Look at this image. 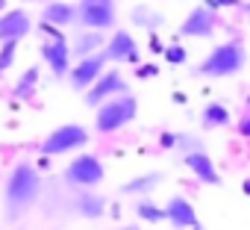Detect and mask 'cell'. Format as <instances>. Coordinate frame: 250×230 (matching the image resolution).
I'll return each instance as SVG.
<instances>
[{
	"mask_svg": "<svg viewBox=\"0 0 250 230\" xmlns=\"http://www.w3.org/2000/svg\"><path fill=\"white\" fill-rule=\"evenodd\" d=\"M215 27H218V12H212V9H206L200 3L180 24V36H186V39H212L215 36Z\"/></svg>",
	"mask_w": 250,
	"mask_h": 230,
	"instance_id": "8fae6325",
	"label": "cell"
},
{
	"mask_svg": "<svg viewBox=\"0 0 250 230\" xmlns=\"http://www.w3.org/2000/svg\"><path fill=\"white\" fill-rule=\"evenodd\" d=\"M103 45H106L103 33H94V30H83V33L74 39V45H71V59H74V56H77V59H83V56L100 53V50H103Z\"/></svg>",
	"mask_w": 250,
	"mask_h": 230,
	"instance_id": "e0dca14e",
	"label": "cell"
},
{
	"mask_svg": "<svg viewBox=\"0 0 250 230\" xmlns=\"http://www.w3.org/2000/svg\"><path fill=\"white\" fill-rule=\"evenodd\" d=\"M42 195V174L33 162L21 160L12 165L6 183H3V207H6V218L18 221Z\"/></svg>",
	"mask_w": 250,
	"mask_h": 230,
	"instance_id": "6da1fadb",
	"label": "cell"
},
{
	"mask_svg": "<svg viewBox=\"0 0 250 230\" xmlns=\"http://www.w3.org/2000/svg\"><path fill=\"white\" fill-rule=\"evenodd\" d=\"M18 56V42H0V74H6L15 65Z\"/></svg>",
	"mask_w": 250,
	"mask_h": 230,
	"instance_id": "cb8c5ba5",
	"label": "cell"
},
{
	"mask_svg": "<svg viewBox=\"0 0 250 230\" xmlns=\"http://www.w3.org/2000/svg\"><path fill=\"white\" fill-rule=\"evenodd\" d=\"M74 212L80 218H103L106 215V198L94 189H83V192H77Z\"/></svg>",
	"mask_w": 250,
	"mask_h": 230,
	"instance_id": "2e32d148",
	"label": "cell"
},
{
	"mask_svg": "<svg viewBox=\"0 0 250 230\" xmlns=\"http://www.w3.org/2000/svg\"><path fill=\"white\" fill-rule=\"evenodd\" d=\"M241 192H244V195H250V180H244V183H241Z\"/></svg>",
	"mask_w": 250,
	"mask_h": 230,
	"instance_id": "d6a6232c",
	"label": "cell"
},
{
	"mask_svg": "<svg viewBox=\"0 0 250 230\" xmlns=\"http://www.w3.org/2000/svg\"><path fill=\"white\" fill-rule=\"evenodd\" d=\"M203 6H206V9H212V12H218L221 6H238V0H206Z\"/></svg>",
	"mask_w": 250,
	"mask_h": 230,
	"instance_id": "f1b7e54d",
	"label": "cell"
},
{
	"mask_svg": "<svg viewBox=\"0 0 250 230\" xmlns=\"http://www.w3.org/2000/svg\"><path fill=\"white\" fill-rule=\"evenodd\" d=\"M118 21V9H115V0H80L77 3V24L83 30H112Z\"/></svg>",
	"mask_w": 250,
	"mask_h": 230,
	"instance_id": "8992f818",
	"label": "cell"
},
{
	"mask_svg": "<svg viewBox=\"0 0 250 230\" xmlns=\"http://www.w3.org/2000/svg\"><path fill=\"white\" fill-rule=\"evenodd\" d=\"M24 3H47V0H24Z\"/></svg>",
	"mask_w": 250,
	"mask_h": 230,
	"instance_id": "836d02e7",
	"label": "cell"
},
{
	"mask_svg": "<svg viewBox=\"0 0 250 230\" xmlns=\"http://www.w3.org/2000/svg\"><path fill=\"white\" fill-rule=\"evenodd\" d=\"M33 30V18L24 9L0 12V42H21Z\"/></svg>",
	"mask_w": 250,
	"mask_h": 230,
	"instance_id": "4fadbf2b",
	"label": "cell"
},
{
	"mask_svg": "<svg viewBox=\"0 0 250 230\" xmlns=\"http://www.w3.org/2000/svg\"><path fill=\"white\" fill-rule=\"evenodd\" d=\"M103 71H106V56L100 50V53H91V56L77 59V65L68 71V83H71L74 92H85Z\"/></svg>",
	"mask_w": 250,
	"mask_h": 230,
	"instance_id": "30bf717a",
	"label": "cell"
},
{
	"mask_svg": "<svg viewBox=\"0 0 250 230\" xmlns=\"http://www.w3.org/2000/svg\"><path fill=\"white\" fill-rule=\"evenodd\" d=\"M162 56H165V62H168V65H174V68H180V65H186V62H188V50H186L183 45H177V42L165 45Z\"/></svg>",
	"mask_w": 250,
	"mask_h": 230,
	"instance_id": "603a6c76",
	"label": "cell"
},
{
	"mask_svg": "<svg viewBox=\"0 0 250 230\" xmlns=\"http://www.w3.org/2000/svg\"><path fill=\"white\" fill-rule=\"evenodd\" d=\"M238 136L241 139H250V112L238 115Z\"/></svg>",
	"mask_w": 250,
	"mask_h": 230,
	"instance_id": "4316f807",
	"label": "cell"
},
{
	"mask_svg": "<svg viewBox=\"0 0 250 230\" xmlns=\"http://www.w3.org/2000/svg\"><path fill=\"white\" fill-rule=\"evenodd\" d=\"M39 77H42L39 65L27 68V71L18 77V83H15V97H18V100H27V97H33V94H36V89H39Z\"/></svg>",
	"mask_w": 250,
	"mask_h": 230,
	"instance_id": "44dd1931",
	"label": "cell"
},
{
	"mask_svg": "<svg viewBox=\"0 0 250 230\" xmlns=\"http://www.w3.org/2000/svg\"><path fill=\"white\" fill-rule=\"evenodd\" d=\"M127 92H130L127 77H124L118 68H106V71L85 89V103H88L91 109H97L100 103H106V100H112V97H118V94H127Z\"/></svg>",
	"mask_w": 250,
	"mask_h": 230,
	"instance_id": "52a82bcc",
	"label": "cell"
},
{
	"mask_svg": "<svg viewBox=\"0 0 250 230\" xmlns=\"http://www.w3.org/2000/svg\"><path fill=\"white\" fill-rule=\"evenodd\" d=\"M44 168H50V157L42 154V160H39V171H44Z\"/></svg>",
	"mask_w": 250,
	"mask_h": 230,
	"instance_id": "1f68e13d",
	"label": "cell"
},
{
	"mask_svg": "<svg viewBox=\"0 0 250 230\" xmlns=\"http://www.w3.org/2000/svg\"><path fill=\"white\" fill-rule=\"evenodd\" d=\"M139 42L133 39L130 30H115L112 39L103 45V56L106 62H118V65H139Z\"/></svg>",
	"mask_w": 250,
	"mask_h": 230,
	"instance_id": "ba28073f",
	"label": "cell"
},
{
	"mask_svg": "<svg viewBox=\"0 0 250 230\" xmlns=\"http://www.w3.org/2000/svg\"><path fill=\"white\" fill-rule=\"evenodd\" d=\"M103 177H106V165H103V160H100L97 154H77V157L65 165V171H62L65 186L74 189V192L97 189V186L103 183Z\"/></svg>",
	"mask_w": 250,
	"mask_h": 230,
	"instance_id": "277c9868",
	"label": "cell"
},
{
	"mask_svg": "<svg viewBox=\"0 0 250 230\" xmlns=\"http://www.w3.org/2000/svg\"><path fill=\"white\" fill-rule=\"evenodd\" d=\"M133 209H136L139 221H145V224H162V221H165V209H162V207H156V204H153V201H147V198H139Z\"/></svg>",
	"mask_w": 250,
	"mask_h": 230,
	"instance_id": "7402d4cb",
	"label": "cell"
},
{
	"mask_svg": "<svg viewBox=\"0 0 250 230\" xmlns=\"http://www.w3.org/2000/svg\"><path fill=\"white\" fill-rule=\"evenodd\" d=\"M177 139H180V133H162V136H159V145L168 148V151H174V148H177Z\"/></svg>",
	"mask_w": 250,
	"mask_h": 230,
	"instance_id": "83f0119b",
	"label": "cell"
},
{
	"mask_svg": "<svg viewBox=\"0 0 250 230\" xmlns=\"http://www.w3.org/2000/svg\"><path fill=\"white\" fill-rule=\"evenodd\" d=\"M91 142L88 130L83 124H59L56 130H50L42 142V154L44 157H62V154H74L80 148H85Z\"/></svg>",
	"mask_w": 250,
	"mask_h": 230,
	"instance_id": "5b68a950",
	"label": "cell"
},
{
	"mask_svg": "<svg viewBox=\"0 0 250 230\" xmlns=\"http://www.w3.org/2000/svg\"><path fill=\"white\" fill-rule=\"evenodd\" d=\"M44 65L53 71V77H68L71 71V45L65 39H47L42 47H39Z\"/></svg>",
	"mask_w": 250,
	"mask_h": 230,
	"instance_id": "7c38bea8",
	"label": "cell"
},
{
	"mask_svg": "<svg viewBox=\"0 0 250 230\" xmlns=\"http://www.w3.org/2000/svg\"><path fill=\"white\" fill-rule=\"evenodd\" d=\"M183 165H186L200 183H206V186H221V174H218V168H215V162H212V157H209L206 151H191V154H186V157H183Z\"/></svg>",
	"mask_w": 250,
	"mask_h": 230,
	"instance_id": "5bb4252c",
	"label": "cell"
},
{
	"mask_svg": "<svg viewBox=\"0 0 250 230\" xmlns=\"http://www.w3.org/2000/svg\"><path fill=\"white\" fill-rule=\"evenodd\" d=\"M39 30L47 36V39H62V33H59V27H50V24H44V21H39Z\"/></svg>",
	"mask_w": 250,
	"mask_h": 230,
	"instance_id": "f546056e",
	"label": "cell"
},
{
	"mask_svg": "<svg viewBox=\"0 0 250 230\" xmlns=\"http://www.w3.org/2000/svg\"><path fill=\"white\" fill-rule=\"evenodd\" d=\"M244 65H247V47H244L241 42L229 39V42L215 45V47L206 53V59L197 65V74H200V77L224 80V77H235V74H241Z\"/></svg>",
	"mask_w": 250,
	"mask_h": 230,
	"instance_id": "7a4b0ae2",
	"label": "cell"
},
{
	"mask_svg": "<svg viewBox=\"0 0 250 230\" xmlns=\"http://www.w3.org/2000/svg\"><path fill=\"white\" fill-rule=\"evenodd\" d=\"M162 183V174L159 171H147V174H139L133 180H127L121 186V195H150L156 186Z\"/></svg>",
	"mask_w": 250,
	"mask_h": 230,
	"instance_id": "d6986e66",
	"label": "cell"
},
{
	"mask_svg": "<svg viewBox=\"0 0 250 230\" xmlns=\"http://www.w3.org/2000/svg\"><path fill=\"white\" fill-rule=\"evenodd\" d=\"M177 148H183L186 154H191V151H203V142H200L197 136H183V133H180V139H177Z\"/></svg>",
	"mask_w": 250,
	"mask_h": 230,
	"instance_id": "d4e9b609",
	"label": "cell"
},
{
	"mask_svg": "<svg viewBox=\"0 0 250 230\" xmlns=\"http://www.w3.org/2000/svg\"><path fill=\"white\" fill-rule=\"evenodd\" d=\"M156 74H159V65H153V62H139V68H136V77H142V80H145V77L150 80V77H156Z\"/></svg>",
	"mask_w": 250,
	"mask_h": 230,
	"instance_id": "484cf974",
	"label": "cell"
},
{
	"mask_svg": "<svg viewBox=\"0 0 250 230\" xmlns=\"http://www.w3.org/2000/svg\"><path fill=\"white\" fill-rule=\"evenodd\" d=\"M229 121H232V115H229V109H227L221 100H209V103L203 106V112H200V124H203L206 130L227 127Z\"/></svg>",
	"mask_w": 250,
	"mask_h": 230,
	"instance_id": "ac0fdd59",
	"label": "cell"
},
{
	"mask_svg": "<svg viewBox=\"0 0 250 230\" xmlns=\"http://www.w3.org/2000/svg\"><path fill=\"white\" fill-rule=\"evenodd\" d=\"M130 18H133V24L142 27L145 33H156V30L165 24V15H162V12H153L150 6H136Z\"/></svg>",
	"mask_w": 250,
	"mask_h": 230,
	"instance_id": "ffe728a7",
	"label": "cell"
},
{
	"mask_svg": "<svg viewBox=\"0 0 250 230\" xmlns=\"http://www.w3.org/2000/svg\"><path fill=\"white\" fill-rule=\"evenodd\" d=\"M0 12H6V0H0Z\"/></svg>",
	"mask_w": 250,
	"mask_h": 230,
	"instance_id": "e575fe53",
	"label": "cell"
},
{
	"mask_svg": "<svg viewBox=\"0 0 250 230\" xmlns=\"http://www.w3.org/2000/svg\"><path fill=\"white\" fill-rule=\"evenodd\" d=\"M136 115H139V100L133 92L127 94H118L106 103L97 106V115H94V130L97 133H118L121 127H127L136 121Z\"/></svg>",
	"mask_w": 250,
	"mask_h": 230,
	"instance_id": "3957f363",
	"label": "cell"
},
{
	"mask_svg": "<svg viewBox=\"0 0 250 230\" xmlns=\"http://www.w3.org/2000/svg\"><path fill=\"white\" fill-rule=\"evenodd\" d=\"M42 21L50 27H71L77 24V3H68V0H47L42 9Z\"/></svg>",
	"mask_w": 250,
	"mask_h": 230,
	"instance_id": "9a60e30c",
	"label": "cell"
},
{
	"mask_svg": "<svg viewBox=\"0 0 250 230\" xmlns=\"http://www.w3.org/2000/svg\"><path fill=\"white\" fill-rule=\"evenodd\" d=\"M162 209H165V221L171 227H177V230H203L200 221H197V209L186 195H171Z\"/></svg>",
	"mask_w": 250,
	"mask_h": 230,
	"instance_id": "9c48e42d",
	"label": "cell"
},
{
	"mask_svg": "<svg viewBox=\"0 0 250 230\" xmlns=\"http://www.w3.org/2000/svg\"><path fill=\"white\" fill-rule=\"evenodd\" d=\"M147 47H150L153 53H162V50H165V45H162V42L156 39V33H150V45H147Z\"/></svg>",
	"mask_w": 250,
	"mask_h": 230,
	"instance_id": "4dcf8cb0",
	"label": "cell"
}]
</instances>
